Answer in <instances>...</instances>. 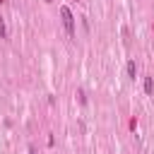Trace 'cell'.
<instances>
[{
    "mask_svg": "<svg viewBox=\"0 0 154 154\" xmlns=\"http://www.w3.org/2000/svg\"><path fill=\"white\" fill-rule=\"evenodd\" d=\"M60 17H63V24H65V31H67V36H75V17H72V12H70V7H60Z\"/></svg>",
    "mask_w": 154,
    "mask_h": 154,
    "instance_id": "6da1fadb",
    "label": "cell"
},
{
    "mask_svg": "<svg viewBox=\"0 0 154 154\" xmlns=\"http://www.w3.org/2000/svg\"><path fill=\"white\" fill-rule=\"evenodd\" d=\"M152 91H154V79L152 77H144V94L152 96Z\"/></svg>",
    "mask_w": 154,
    "mask_h": 154,
    "instance_id": "7a4b0ae2",
    "label": "cell"
},
{
    "mask_svg": "<svg viewBox=\"0 0 154 154\" xmlns=\"http://www.w3.org/2000/svg\"><path fill=\"white\" fill-rule=\"evenodd\" d=\"M128 75L135 79V75H137V65H135V60H130V63H128Z\"/></svg>",
    "mask_w": 154,
    "mask_h": 154,
    "instance_id": "3957f363",
    "label": "cell"
},
{
    "mask_svg": "<svg viewBox=\"0 0 154 154\" xmlns=\"http://www.w3.org/2000/svg\"><path fill=\"white\" fill-rule=\"evenodd\" d=\"M0 38H7V26H5V19L0 17Z\"/></svg>",
    "mask_w": 154,
    "mask_h": 154,
    "instance_id": "277c9868",
    "label": "cell"
},
{
    "mask_svg": "<svg viewBox=\"0 0 154 154\" xmlns=\"http://www.w3.org/2000/svg\"><path fill=\"white\" fill-rule=\"evenodd\" d=\"M29 154H36V149H34V147H29Z\"/></svg>",
    "mask_w": 154,
    "mask_h": 154,
    "instance_id": "5b68a950",
    "label": "cell"
}]
</instances>
